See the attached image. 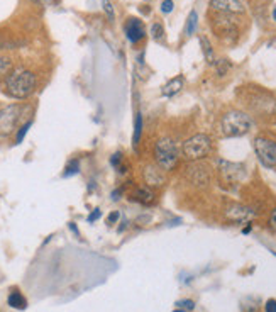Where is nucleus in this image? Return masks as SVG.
Here are the masks:
<instances>
[{"label":"nucleus","mask_w":276,"mask_h":312,"mask_svg":"<svg viewBox=\"0 0 276 312\" xmlns=\"http://www.w3.org/2000/svg\"><path fill=\"white\" fill-rule=\"evenodd\" d=\"M163 168H160V167H148L144 170V180H146V183L151 187H160V185H163L164 183V180H166V177H164V173H163Z\"/></svg>","instance_id":"ddd939ff"},{"label":"nucleus","mask_w":276,"mask_h":312,"mask_svg":"<svg viewBox=\"0 0 276 312\" xmlns=\"http://www.w3.org/2000/svg\"><path fill=\"white\" fill-rule=\"evenodd\" d=\"M154 160L160 168H163L164 171L173 170L178 165L180 160V151L176 143L170 138H163L154 144Z\"/></svg>","instance_id":"7ed1b4c3"},{"label":"nucleus","mask_w":276,"mask_h":312,"mask_svg":"<svg viewBox=\"0 0 276 312\" xmlns=\"http://www.w3.org/2000/svg\"><path fill=\"white\" fill-rule=\"evenodd\" d=\"M146 34V27L142 24V21L136 19V17H131L126 23V36L131 43H139Z\"/></svg>","instance_id":"9b49d317"},{"label":"nucleus","mask_w":276,"mask_h":312,"mask_svg":"<svg viewBox=\"0 0 276 312\" xmlns=\"http://www.w3.org/2000/svg\"><path fill=\"white\" fill-rule=\"evenodd\" d=\"M253 119L246 112L229 111L220 119V133L226 138H241L253 129Z\"/></svg>","instance_id":"f03ea898"},{"label":"nucleus","mask_w":276,"mask_h":312,"mask_svg":"<svg viewBox=\"0 0 276 312\" xmlns=\"http://www.w3.org/2000/svg\"><path fill=\"white\" fill-rule=\"evenodd\" d=\"M80 170V161L78 160H71L68 165H66L65 171H63V177H71V175L78 173Z\"/></svg>","instance_id":"aec40b11"},{"label":"nucleus","mask_w":276,"mask_h":312,"mask_svg":"<svg viewBox=\"0 0 276 312\" xmlns=\"http://www.w3.org/2000/svg\"><path fill=\"white\" fill-rule=\"evenodd\" d=\"M253 146H254V153L263 167L266 168L276 167V141L259 136V138L254 139Z\"/></svg>","instance_id":"39448f33"},{"label":"nucleus","mask_w":276,"mask_h":312,"mask_svg":"<svg viewBox=\"0 0 276 312\" xmlns=\"http://www.w3.org/2000/svg\"><path fill=\"white\" fill-rule=\"evenodd\" d=\"M120 161H122V155L120 153H115V155H112V158H110V163H112V167H115V168H119V171H120Z\"/></svg>","instance_id":"cd10ccee"},{"label":"nucleus","mask_w":276,"mask_h":312,"mask_svg":"<svg viewBox=\"0 0 276 312\" xmlns=\"http://www.w3.org/2000/svg\"><path fill=\"white\" fill-rule=\"evenodd\" d=\"M151 36H153L156 41H161V39L164 38V29H163V24L160 23H154L151 25Z\"/></svg>","instance_id":"412c9836"},{"label":"nucleus","mask_w":276,"mask_h":312,"mask_svg":"<svg viewBox=\"0 0 276 312\" xmlns=\"http://www.w3.org/2000/svg\"><path fill=\"white\" fill-rule=\"evenodd\" d=\"M134 197H136V200L141 202V204H153L154 202V193L151 192L149 189H146V187H139V189H136Z\"/></svg>","instance_id":"dca6fc26"},{"label":"nucleus","mask_w":276,"mask_h":312,"mask_svg":"<svg viewBox=\"0 0 276 312\" xmlns=\"http://www.w3.org/2000/svg\"><path fill=\"white\" fill-rule=\"evenodd\" d=\"M183 83H185L183 76L178 75V76H175L171 82H168L166 85L163 87V90H161V92H163L164 97H175V95L183 89Z\"/></svg>","instance_id":"4468645a"},{"label":"nucleus","mask_w":276,"mask_h":312,"mask_svg":"<svg viewBox=\"0 0 276 312\" xmlns=\"http://www.w3.org/2000/svg\"><path fill=\"white\" fill-rule=\"evenodd\" d=\"M98 217H100V211H98V209H95V211L92 212L90 216H88V222H95Z\"/></svg>","instance_id":"2f4dec72"},{"label":"nucleus","mask_w":276,"mask_h":312,"mask_svg":"<svg viewBox=\"0 0 276 312\" xmlns=\"http://www.w3.org/2000/svg\"><path fill=\"white\" fill-rule=\"evenodd\" d=\"M36 89V76L29 70L19 68L5 78V92L14 98H25Z\"/></svg>","instance_id":"f257e3e1"},{"label":"nucleus","mask_w":276,"mask_h":312,"mask_svg":"<svg viewBox=\"0 0 276 312\" xmlns=\"http://www.w3.org/2000/svg\"><path fill=\"white\" fill-rule=\"evenodd\" d=\"M273 19L276 21V7H275V9H273Z\"/></svg>","instance_id":"f704fd0d"},{"label":"nucleus","mask_w":276,"mask_h":312,"mask_svg":"<svg viewBox=\"0 0 276 312\" xmlns=\"http://www.w3.org/2000/svg\"><path fill=\"white\" fill-rule=\"evenodd\" d=\"M22 111H24L22 105H9V107L0 111V136L12 133L14 127L19 122Z\"/></svg>","instance_id":"423d86ee"},{"label":"nucleus","mask_w":276,"mask_h":312,"mask_svg":"<svg viewBox=\"0 0 276 312\" xmlns=\"http://www.w3.org/2000/svg\"><path fill=\"white\" fill-rule=\"evenodd\" d=\"M264 311H266V312H276V300H275V299L266 300V306H264Z\"/></svg>","instance_id":"c756f323"},{"label":"nucleus","mask_w":276,"mask_h":312,"mask_svg":"<svg viewBox=\"0 0 276 312\" xmlns=\"http://www.w3.org/2000/svg\"><path fill=\"white\" fill-rule=\"evenodd\" d=\"M249 231H251V224H248V227H244V229H242V233H244V234H248Z\"/></svg>","instance_id":"72a5a7b5"},{"label":"nucleus","mask_w":276,"mask_h":312,"mask_svg":"<svg viewBox=\"0 0 276 312\" xmlns=\"http://www.w3.org/2000/svg\"><path fill=\"white\" fill-rule=\"evenodd\" d=\"M230 14H222V12H217V17L213 19V29L215 32L224 38V36H237V24L234 23L232 19H229Z\"/></svg>","instance_id":"1a4fd4ad"},{"label":"nucleus","mask_w":276,"mask_h":312,"mask_svg":"<svg viewBox=\"0 0 276 312\" xmlns=\"http://www.w3.org/2000/svg\"><path fill=\"white\" fill-rule=\"evenodd\" d=\"M173 7H175L173 0H163V2H161V12H163V14H170L171 10H173Z\"/></svg>","instance_id":"bb28decb"},{"label":"nucleus","mask_w":276,"mask_h":312,"mask_svg":"<svg viewBox=\"0 0 276 312\" xmlns=\"http://www.w3.org/2000/svg\"><path fill=\"white\" fill-rule=\"evenodd\" d=\"M36 3H39L41 7H51L53 5V0H34Z\"/></svg>","instance_id":"473e14b6"},{"label":"nucleus","mask_w":276,"mask_h":312,"mask_svg":"<svg viewBox=\"0 0 276 312\" xmlns=\"http://www.w3.org/2000/svg\"><path fill=\"white\" fill-rule=\"evenodd\" d=\"M215 67H217V73H219L220 76H224L227 72H229L232 65H230L227 60H219V61H215Z\"/></svg>","instance_id":"4be33fe9"},{"label":"nucleus","mask_w":276,"mask_h":312,"mask_svg":"<svg viewBox=\"0 0 276 312\" xmlns=\"http://www.w3.org/2000/svg\"><path fill=\"white\" fill-rule=\"evenodd\" d=\"M102 7H104L105 14L109 16L110 21L115 19V12H114V5H112V2H110V0H102Z\"/></svg>","instance_id":"b1692460"},{"label":"nucleus","mask_w":276,"mask_h":312,"mask_svg":"<svg viewBox=\"0 0 276 312\" xmlns=\"http://www.w3.org/2000/svg\"><path fill=\"white\" fill-rule=\"evenodd\" d=\"M10 68H12V61L9 58H0V76L7 75L10 72Z\"/></svg>","instance_id":"5701e85b"},{"label":"nucleus","mask_w":276,"mask_h":312,"mask_svg":"<svg viewBox=\"0 0 276 312\" xmlns=\"http://www.w3.org/2000/svg\"><path fill=\"white\" fill-rule=\"evenodd\" d=\"M210 7L215 12L222 14H242L244 5L241 0H210Z\"/></svg>","instance_id":"9d476101"},{"label":"nucleus","mask_w":276,"mask_h":312,"mask_svg":"<svg viewBox=\"0 0 276 312\" xmlns=\"http://www.w3.org/2000/svg\"><path fill=\"white\" fill-rule=\"evenodd\" d=\"M219 173L227 183H237L246 177V167L234 161L219 160Z\"/></svg>","instance_id":"0eeeda50"},{"label":"nucleus","mask_w":276,"mask_h":312,"mask_svg":"<svg viewBox=\"0 0 276 312\" xmlns=\"http://www.w3.org/2000/svg\"><path fill=\"white\" fill-rule=\"evenodd\" d=\"M197 25H198V14H197V10H191L188 14V19H186V24H185V34L186 36L195 34Z\"/></svg>","instance_id":"a211bd4d"},{"label":"nucleus","mask_w":276,"mask_h":312,"mask_svg":"<svg viewBox=\"0 0 276 312\" xmlns=\"http://www.w3.org/2000/svg\"><path fill=\"white\" fill-rule=\"evenodd\" d=\"M270 227H271L273 233H276V209L271 212V216H270Z\"/></svg>","instance_id":"7c9ffc66"},{"label":"nucleus","mask_w":276,"mask_h":312,"mask_svg":"<svg viewBox=\"0 0 276 312\" xmlns=\"http://www.w3.org/2000/svg\"><path fill=\"white\" fill-rule=\"evenodd\" d=\"M142 116L141 112L136 114V120H134V138H132V141H134V146L139 144V141H141V134H142Z\"/></svg>","instance_id":"6ab92c4d"},{"label":"nucleus","mask_w":276,"mask_h":312,"mask_svg":"<svg viewBox=\"0 0 276 312\" xmlns=\"http://www.w3.org/2000/svg\"><path fill=\"white\" fill-rule=\"evenodd\" d=\"M188 178L193 185L205 187L208 182H210V171H208V168L205 167V165H195V167L190 168Z\"/></svg>","instance_id":"f8f14e48"},{"label":"nucleus","mask_w":276,"mask_h":312,"mask_svg":"<svg viewBox=\"0 0 276 312\" xmlns=\"http://www.w3.org/2000/svg\"><path fill=\"white\" fill-rule=\"evenodd\" d=\"M31 126H32V122L29 120V122H25L24 126H22L21 129H19V133H17V136H16V143H17V144H19V143H22V139L25 138V134H27V131H29V127H31Z\"/></svg>","instance_id":"a878e982"},{"label":"nucleus","mask_w":276,"mask_h":312,"mask_svg":"<svg viewBox=\"0 0 276 312\" xmlns=\"http://www.w3.org/2000/svg\"><path fill=\"white\" fill-rule=\"evenodd\" d=\"M7 302H9V306L12 307V309H19V311H24L25 307H27V300L22 297V293L19 292H12L9 295V299H7Z\"/></svg>","instance_id":"2eb2a0df"},{"label":"nucleus","mask_w":276,"mask_h":312,"mask_svg":"<svg viewBox=\"0 0 276 312\" xmlns=\"http://www.w3.org/2000/svg\"><path fill=\"white\" fill-rule=\"evenodd\" d=\"M212 151V139L207 134H195L186 139L182 146V153L186 160L198 161L208 156Z\"/></svg>","instance_id":"20e7f679"},{"label":"nucleus","mask_w":276,"mask_h":312,"mask_svg":"<svg viewBox=\"0 0 276 312\" xmlns=\"http://www.w3.org/2000/svg\"><path fill=\"white\" fill-rule=\"evenodd\" d=\"M176 307L183 311H193L195 309V302L191 299H185V300H178L176 302Z\"/></svg>","instance_id":"393cba45"},{"label":"nucleus","mask_w":276,"mask_h":312,"mask_svg":"<svg viewBox=\"0 0 276 312\" xmlns=\"http://www.w3.org/2000/svg\"><path fill=\"white\" fill-rule=\"evenodd\" d=\"M200 45H202V51H204V54H205V60H207L210 65L215 63V54H213L210 41H208L205 36H200Z\"/></svg>","instance_id":"f3484780"},{"label":"nucleus","mask_w":276,"mask_h":312,"mask_svg":"<svg viewBox=\"0 0 276 312\" xmlns=\"http://www.w3.org/2000/svg\"><path fill=\"white\" fill-rule=\"evenodd\" d=\"M119 217H120L119 211H114V212H110V214H109V217H107V222H109V224H115L117 221H119Z\"/></svg>","instance_id":"c85d7f7f"},{"label":"nucleus","mask_w":276,"mask_h":312,"mask_svg":"<svg viewBox=\"0 0 276 312\" xmlns=\"http://www.w3.org/2000/svg\"><path fill=\"white\" fill-rule=\"evenodd\" d=\"M256 216V212L253 211V209L246 207V205L242 204H229L226 207V219L230 222H235V224H249L253 217Z\"/></svg>","instance_id":"6e6552de"}]
</instances>
